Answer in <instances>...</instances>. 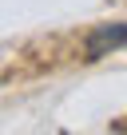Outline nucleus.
Masks as SVG:
<instances>
[{
	"label": "nucleus",
	"mask_w": 127,
	"mask_h": 135,
	"mask_svg": "<svg viewBox=\"0 0 127 135\" xmlns=\"http://www.w3.org/2000/svg\"><path fill=\"white\" fill-rule=\"evenodd\" d=\"M123 36H127L123 24H103V28H95V32L87 36V60H99V56L123 48Z\"/></svg>",
	"instance_id": "obj_1"
}]
</instances>
